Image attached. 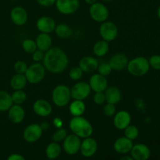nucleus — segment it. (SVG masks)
I'll use <instances>...</instances> for the list:
<instances>
[{
    "instance_id": "1",
    "label": "nucleus",
    "mask_w": 160,
    "mask_h": 160,
    "mask_svg": "<svg viewBox=\"0 0 160 160\" xmlns=\"http://www.w3.org/2000/svg\"><path fill=\"white\" fill-rule=\"evenodd\" d=\"M69 60L67 54L61 48H50L44 56L43 65L50 73H60L67 69Z\"/></svg>"
},
{
    "instance_id": "2",
    "label": "nucleus",
    "mask_w": 160,
    "mask_h": 160,
    "mask_svg": "<svg viewBox=\"0 0 160 160\" xmlns=\"http://www.w3.org/2000/svg\"><path fill=\"white\" fill-rule=\"evenodd\" d=\"M69 127L72 132L81 138L91 137L93 133V127L92 123L81 116L73 117L70 120Z\"/></svg>"
},
{
    "instance_id": "3",
    "label": "nucleus",
    "mask_w": 160,
    "mask_h": 160,
    "mask_svg": "<svg viewBox=\"0 0 160 160\" xmlns=\"http://www.w3.org/2000/svg\"><path fill=\"white\" fill-rule=\"evenodd\" d=\"M128 72L135 77H142L146 74L150 69L149 62L147 58L138 56L128 62L127 67Z\"/></svg>"
},
{
    "instance_id": "4",
    "label": "nucleus",
    "mask_w": 160,
    "mask_h": 160,
    "mask_svg": "<svg viewBox=\"0 0 160 160\" xmlns=\"http://www.w3.org/2000/svg\"><path fill=\"white\" fill-rule=\"evenodd\" d=\"M52 98L58 107H64L67 106L71 98L70 89L65 84H59L52 91Z\"/></svg>"
},
{
    "instance_id": "5",
    "label": "nucleus",
    "mask_w": 160,
    "mask_h": 160,
    "mask_svg": "<svg viewBox=\"0 0 160 160\" xmlns=\"http://www.w3.org/2000/svg\"><path fill=\"white\" fill-rule=\"evenodd\" d=\"M28 82L36 84L44 79L45 75V68L40 62H35L28 67L24 73Z\"/></svg>"
},
{
    "instance_id": "6",
    "label": "nucleus",
    "mask_w": 160,
    "mask_h": 160,
    "mask_svg": "<svg viewBox=\"0 0 160 160\" xmlns=\"http://www.w3.org/2000/svg\"><path fill=\"white\" fill-rule=\"evenodd\" d=\"M89 14L93 20L98 23H103L106 21L109 15V9L101 2H95L90 5Z\"/></svg>"
},
{
    "instance_id": "7",
    "label": "nucleus",
    "mask_w": 160,
    "mask_h": 160,
    "mask_svg": "<svg viewBox=\"0 0 160 160\" xmlns=\"http://www.w3.org/2000/svg\"><path fill=\"white\" fill-rule=\"evenodd\" d=\"M81 144V138L74 134H70V135H67L63 140L62 148L67 154L70 155V156H73V155H76L78 152H80Z\"/></svg>"
},
{
    "instance_id": "8",
    "label": "nucleus",
    "mask_w": 160,
    "mask_h": 160,
    "mask_svg": "<svg viewBox=\"0 0 160 160\" xmlns=\"http://www.w3.org/2000/svg\"><path fill=\"white\" fill-rule=\"evenodd\" d=\"M99 34L103 40L108 42H112L118 35V28L113 22L105 21L100 26Z\"/></svg>"
},
{
    "instance_id": "9",
    "label": "nucleus",
    "mask_w": 160,
    "mask_h": 160,
    "mask_svg": "<svg viewBox=\"0 0 160 160\" xmlns=\"http://www.w3.org/2000/svg\"><path fill=\"white\" fill-rule=\"evenodd\" d=\"M90 85L88 83L84 82V81H80L75 84L70 89L71 92V98L76 100H82L84 101V99L88 98L91 94Z\"/></svg>"
},
{
    "instance_id": "10",
    "label": "nucleus",
    "mask_w": 160,
    "mask_h": 160,
    "mask_svg": "<svg viewBox=\"0 0 160 160\" xmlns=\"http://www.w3.org/2000/svg\"><path fill=\"white\" fill-rule=\"evenodd\" d=\"M57 10L64 15H70L77 12L80 6L79 0H56Z\"/></svg>"
},
{
    "instance_id": "11",
    "label": "nucleus",
    "mask_w": 160,
    "mask_h": 160,
    "mask_svg": "<svg viewBox=\"0 0 160 160\" xmlns=\"http://www.w3.org/2000/svg\"><path fill=\"white\" fill-rule=\"evenodd\" d=\"M42 133L43 130L40 124L32 123L28 125L23 131V139L28 143H34L41 138Z\"/></svg>"
},
{
    "instance_id": "12",
    "label": "nucleus",
    "mask_w": 160,
    "mask_h": 160,
    "mask_svg": "<svg viewBox=\"0 0 160 160\" xmlns=\"http://www.w3.org/2000/svg\"><path fill=\"white\" fill-rule=\"evenodd\" d=\"M97 149H98V143L92 138H84V141L81 142L80 152L84 157H92L96 153Z\"/></svg>"
},
{
    "instance_id": "13",
    "label": "nucleus",
    "mask_w": 160,
    "mask_h": 160,
    "mask_svg": "<svg viewBox=\"0 0 160 160\" xmlns=\"http://www.w3.org/2000/svg\"><path fill=\"white\" fill-rule=\"evenodd\" d=\"M88 84L91 89L95 92H104L108 87L107 79L100 73H95L92 75Z\"/></svg>"
},
{
    "instance_id": "14",
    "label": "nucleus",
    "mask_w": 160,
    "mask_h": 160,
    "mask_svg": "<svg viewBox=\"0 0 160 160\" xmlns=\"http://www.w3.org/2000/svg\"><path fill=\"white\" fill-rule=\"evenodd\" d=\"M130 152L134 160H147L151 156V150L145 144H136L133 145Z\"/></svg>"
},
{
    "instance_id": "15",
    "label": "nucleus",
    "mask_w": 160,
    "mask_h": 160,
    "mask_svg": "<svg viewBox=\"0 0 160 160\" xmlns=\"http://www.w3.org/2000/svg\"><path fill=\"white\" fill-rule=\"evenodd\" d=\"M131 116L128 111L121 110L114 115L113 123L117 129L123 131L128 126L131 124Z\"/></svg>"
},
{
    "instance_id": "16",
    "label": "nucleus",
    "mask_w": 160,
    "mask_h": 160,
    "mask_svg": "<svg viewBox=\"0 0 160 160\" xmlns=\"http://www.w3.org/2000/svg\"><path fill=\"white\" fill-rule=\"evenodd\" d=\"M28 15L26 9L22 6H16L11 10L10 19L17 26H23L28 21Z\"/></svg>"
},
{
    "instance_id": "17",
    "label": "nucleus",
    "mask_w": 160,
    "mask_h": 160,
    "mask_svg": "<svg viewBox=\"0 0 160 160\" xmlns=\"http://www.w3.org/2000/svg\"><path fill=\"white\" fill-rule=\"evenodd\" d=\"M56 26L55 20L52 17H46V16L40 17L36 23V27L41 33L50 34L55 31Z\"/></svg>"
},
{
    "instance_id": "18",
    "label": "nucleus",
    "mask_w": 160,
    "mask_h": 160,
    "mask_svg": "<svg viewBox=\"0 0 160 160\" xmlns=\"http://www.w3.org/2000/svg\"><path fill=\"white\" fill-rule=\"evenodd\" d=\"M33 110L34 113L37 114L39 117H46L52 113V107L51 104L46 100L38 99L34 102L33 105Z\"/></svg>"
},
{
    "instance_id": "19",
    "label": "nucleus",
    "mask_w": 160,
    "mask_h": 160,
    "mask_svg": "<svg viewBox=\"0 0 160 160\" xmlns=\"http://www.w3.org/2000/svg\"><path fill=\"white\" fill-rule=\"evenodd\" d=\"M133 142L126 137H122L117 139L113 144V148L116 152L119 154H128L131 152L133 147Z\"/></svg>"
},
{
    "instance_id": "20",
    "label": "nucleus",
    "mask_w": 160,
    "mask_h": 160,
    "mask_svg": "<svg viewBox=\"0 0 160 160\" xmlns=\"http://www.w3.org/2000/svg\"><path fill=\"white\" fill-rule=\"evenodd\" d=\"M9 120L13 123H20L25 117V111L20 105L12 104L8 110Z\"/></svg>"
},
{
    "instance_id": "21",
    "label": "nucleus",
    "mask_w": 160,
    "mask_h": 160,
    "mask_svg": "<svg viewBox=\"0 0 160 160\" xmlns=\"http://www.w3.org/2000/svg\"><path fill=\"white\" fill-rule=\"evenodd\" d=\"M129 60L128 57L124 54L122 53H117L113 55L109 59V63L110 65L111 68L114 70H123L127 68Z\"/></svg>"
},
{
    "instance_id": "22",
    "label": "nucleus",
    "mask_w": 160,
    "mask_h": 160,
    "mask_svg": "<svg viewBox=\"0 0 160 160\" xmlns=\"http://www.w3.org/2000/svg\"><path fill=\"white\" fill-rule=\"evenodd\" d=\"M79 67L84 73H92L98 69V62L92 56H84L80 60Z\"/></svg>"
},
{
    "instance_id": "23",
    "label": "nucleus",
    "mask_w": 160,
    "mask_h": 160,
    "mask_svg": "<svg viewBox=\"0 0 160 160\" xmlns=\"http://www.w3.org/2000/svg\"><path fill=\"white\" fill-rule=\"evenodd\" d=\"M36 45L38 49L42 52H46L51 48L52 40L49 34L47 33H41L36 38Z\"/></svg>"
},
{
    "instance_id": "24",
    "label": "nucleus",
    "mask_w": 160,
    "mask_h": 160,
    "mask_svg": "<svg viewBox=\"0 0 160 160\" xmlns=\"http://www.w3.org/2000/svg\"><path fill=\"white\" fill-rule=\"evenodd\" d=\"M105 96H106V101L108 103L112 104H117L121 99V92L117 87H109L105 90Z\"/></svg>"
},
{
    "instance_id": "25",
    "label": "nucleus",
    "mask_w": 160,
    "mask_h": 160,
    "mask_svg": "<svg viewBox=\"0 0 160 160\" xmlns=\"http://www.w3.org/2000/svg\"><path fill=\"white\" fill-rule=\"evenodd\" d=\"M27 78L23 73H16L10 80V87L13 90H23L27 85Z\"/></svg>"
},
{
    "instance_id": "26",
    "label": "nucleus",
    "mask_w": 160,
    "mask_h": 160,
    "mask_svg": "<svg viewBox=\"0 0 160 160\" xmlns=\"http://www.w3.org/2000/svg\"><path fill=\"white\" fill-rule=\"evenodd\" d=\"M85 109L86 106L82 100L74 99V101L71 102V104L70 105V107H69L70 114L73 117L82 116L84 113V112H85Z\"/></svg>"
},
{
    "instance_id": "27",
    "label": "nucleus",
    "mask_w": 160,
    "mask_h": 160,
    "mask_svg": "<svg viewBox=\"0 0 160 160\" xmlns=\"http://www.w3.org/2000/svg\"><path fill=\"white\" fill-rule=\"evenodd\" d=\"M61 146L59 145L58 142H52L48 146L46 147L45 149V155L46 157L49 159H57L61 154Z\"/></svg>"
},
{
    "instance_id": "28",
    "label": "nucleus",
    "mask_w": 160,
    "mask_h": 160,
    "mask_svg": "<svg viewBox=\"0 0 160 160\" xmlns=\"http://www.w3.org/2000/svg\"><path fill=\"white\" fill-rule=\"evenodd\" d=\"M12 104L11 95L5 91H0V112L8 111Z\"/></svg>"
},
{
    "instance_id": "29",
    "label": "nucleus",
    "mask_w": 160,
    "mask_h": 160,
    "mask_svg": "<svg viewBox=\"0 0 160 160\" xmlns=\"http://www.w3.org/2000/svg\"><path fill=\"white\" fill-rule=\"evenodd\" d=\"M109 49V45L106 41H98L94 45L93 52L94 54L98 57H102L108 53Z\"/></svg>"
},
{
    "instance_id": "30",
    "label": "nucleus",
    "mask_w": 160,
    "mask_h": 160,
    "mask_svg": "<svg viewBox=\"0 0 160 160\" xmlns=\"http://www.w3.org/2000/svg\"><path fill=\"white\" fill-rule=\"evenodd\" d=\"M55 32H56V35L60 38H67L72 35L73 31L69 25L66 24V23H60V24L56 26Z\"/></svg>"
},
{
    "instance_id": "31",
    "label": "nucleus",
    "mask_w": 160,
    "mask_h": 160,
    "mask_svg": "<svg viewBox=\"0 0 160 160\" xmlns=\"http://www.w3.org/2000/svg\"><path fill=\"white\" fill-rule=\"evenodd\" d=\"M12 103L17 105H21L26 101L27 94L23 90H15L11 95Z\"/></svg>"
},
{
    "instance_id": "32",
    "label": "nucleus",
    "mask_w": 160,
    "mask_h": 160,
    "mask_svg": "<svg viewBox=\"0 0 160 160\" xmlns=\"http://www.w3.org/2000/svg\"><path fill=\"white\" fill-rule=\"evenodd\" d=\"M22 48L23 51L29 54H32L35 50L38 49L37 45H36L35 41L32 39H25L22 42Z\"/></svg>"
},
{
    "instance_id": "33",
    "label": "nucleus",
    "mask_w": 160,
    "mask_h": 160,
    "mask_svg": "<svg viewBox=\"0 0 160 160\" xmlns=\"http://www.w3.org/2000/svg\"><path fill=\"white\" fill-rule=\"evenodd\" d=\"M124 134L125 137L131 139V140H135L139 135V130L134 125H131L127 127L124 129Z\"/></svg>"
},
{
    "instance_id": "34",
    "label": "nucleus",
    "mask_w": 160,
    "mask_h": 160,
    "mask_svg": "<svg viewBox=\"0 0 160 160\" xmlns=\"http://www.w3.org/2000/svg\"><path fill=\"white\" fill-rule=\"evenodd\" d=\"M67 136V130L64 129V128H58V130H56L52 134V141L55 142H63L64 139L66 138V137Z\"/></svg>"
},
{
    "instance_id": "35",
    "label": "nucleus",
    "mask_w": 160,
    "mask_h": 160,
    "mask_svg": "<svg viewBox=\"0 0 160 160\" xmlns=\"http://www.w3.org/2000/svg\"><path fill=\"white\" fill-rule=\"evenodd\" d=\"M83 70L80 68V67H73L71 70L69 72V76L70 78L73 81H78V80L81 79L83 76Z\"/></svg>"
},
{
    "instance_id": "36",
    "label": "nucleus",
    "mask_w": 160,
    "mask_h": 160,
    "mask_svg": "<svg viewBox=\"0 0 160 160\" xmlns=\"http://www.w3.org/2000/svg\"><path fill=\"white\" fill-rule=\"evenodd\" d=\"M97 70H98V73L106 77L108 76V75L110 74L112 69L111 68L109 62H103V63H101L100 65H98V69H97Z\"/></svg>"
},
{
    "instance_id": "37",
    "label": "nucleus",
    "mask_w": 160,
    "mask_h": 160,
    "mask_svg": "<svg viewBox=\"0 0 160 160\" xmlns=\"http://www.w3.org/2000/svg\"><path fill=\"white\" fill-rule=\"evenodd\" d=\"M150 67L156 70H160V56L153 55L148 59Z\"/></svg>"
},
{
    "instance_id": "38",
    "label": "nucleus",
    "mask_w": 160,
    "mask_h": 160,
    "mask_svg": "<svg viewBox=\"0 0 160 160\" xmlns=\"http://www.w3.org/2000/svg\"><path fill=\"white\" fill-rule=\"evenodd\" d=\"M28 65L25 62L23 61H17L14 64V70L17 73H23L24 74L25 72L27 71V69H28Z\"/></svg>"
},
{
    "instance_id": "39",
    "label": "nucleus",
    "mask_w": 160,
    "mask_h": 160,
    "mask_svg": "<svg viewBox=\"0 0 160 160\" xmlns=\"http://www.w3.org/2000/svg\"><path fill=\"white\" fill-rule=\"evenodd\" d=\"M116 110H117V109H116L115 104H112V103L107 102V104L105 105L104 108H103V112L106 117H109L115 115Z\"/></svg>"
},
{
    "instance_id": "40",
    "label": "nucleus",
    "mask_w": 160,
    "mask_h": 160,
    "mask_svg": "<svg viewBox=\"0 0 160 160\" xmlns=\"http://www.w3.org/2000/svg\"><path fill=\"white\" fill-rule=\"evenodd\" d=\"M94 102L96 105H102L106 102V96L104 92H95L94 95Z\"/></svg>"
},
{
    "instance_id": "41",
    "label": "nucleus",
    "mask_w": 160,
    "mask_h": 160,
    "mask_svg": "<svg viewBox=\"0 0 160 160\" xmlns=\"http://www.w3.org/2000/svg\"><path fill=\"white\" fill-rule=\"evenodd\" d=\"M44 56H45L44 52L37 49L32 53V59L35 62H40L41 61L43 60Z\"/></svg>"
},
{
    "instance_id": "42",
    "label": "nucleus",
    "mask_w": 160,
    "mask_h": 160,
    "mask_svg": "<svg viewBox=\"0 0 160 160\" xmlns=\"http://www.w3.org/2000/svg\"><path fill=\"white\" fill-rule=\"evenodd\" d=\"M40 6L44 7H49L56 3V0H36Z\"/></svg>"
},
{
    "instance_id": "43",
    "label": "nucleus",
    "mask_w": 160,
    "mask_h": 160,
    "mask_svg": "<svg viewBox=\"0 0 160 160\" xmlns=\"http://www.w3.org/2000/svg\"><path fill=\"white\" fill-rule=\"evenodd\" d=\"M8 160H24L25 158L20 154H17V153H13L11 154L9 157L7 158Z\"/></svg>"
},
{
    "instance_id": "44",
    "label": "nucleus",
    "mask_w": 160,
    "mask_h": 160,
    "mask_svg": "<svg viewBox=\"0 0 160 160\" xmlns=\"http://www.w3.org/2000/svg\"><path fill=\"white\" fill-rule=\"evenodd\" d=\"M41 127H42V130H46L47 128H48V124L46 123V122H44L42 124H41Z\"/></svg>"
},
{
    "instance_id": "45",
    "label": "nucleus",
    "mask_w": 160,
    "mask_h": 160,
    "mask_svg": "<svg viewBox=\"0 0 160 160\" xmlns=\"http://www.w3.org/2000/svg\"><path fill=\"white\" fill-rule=\"evenodd\" d=\"M84 2H85L87 4H89V5H92L93 4V3L96 2L97 0H84Z\"/></svg>"
},
{
    "instance_id": "46",
    "label": "nucleus",
    "mask_w": 160,
    "mask_h": 160,
    "mask_svg": "<svg viewBox=\"0 0 160 160\" xmlns=\"http://www.w3.org/2000/svg\"><path fill=\"white\" fill-rule=\"evenodd\" d=\"M122 160H134L132 158V156H123V157L121 158Z\"/></svg>"
},
{
    "instance_id": "47",
    "label": "nucleus",
    "mask_w": 160,
    "mask_h": 160,
    "mask_svg": "<svg viewBox=\"0 0 160 160\" xmlns=\"http://www.w3.org/2000/svg\"><path fill=\"white\" fill-rule=\"evenodd\" d=\"M157 15H158V17H159V20H160V5H159V8H158V10H157Z\"/></svg>"
},
{
    "instance_id": "48",
    "label": "nucleus",
    "mask_w": 160,
    "mask_h": 160,
    "mask_svg": "<svg viewBox=\"0 0 160 160\" xmlns=\"http://www.w3.org/2000/svg\"><path fill=\"white\" fill-rule=\"evenodd\" d=\"M105 1H106V2H110V1H112V0H105Z\"/></svg>"
},
{
    "instance_id": "49",
    "label": "nucleus",
    "mask_w": 160,
    "mask_h": 160,
    "mask_svg": "<svg viewBox=\"0 0 160 160\" xmlns=\"http://www.w3.org/2000/svg\"><path fill=\"white\" fill-rule=\"evenodd\" d=\"M9 1H17V0H9Z\"/></svg>"
}]
</instances>
